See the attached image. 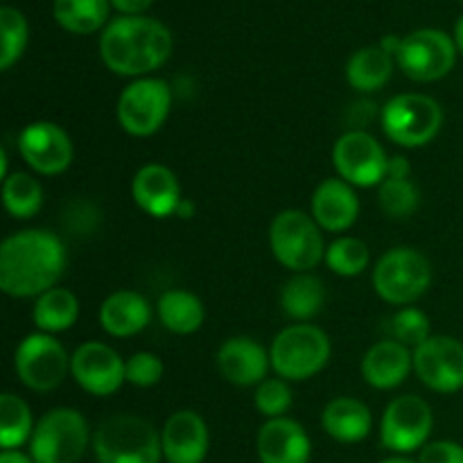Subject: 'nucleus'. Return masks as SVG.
I'll list each match as a JSON object with an SVG mask.
<instances>
[{"instance_id":"obj_6","label":"nucleus","mask_w":463,"mask_h":463,"mask_svg":"<svg viewBox=\"0 0 463 463\" xmlns=\"http://www.w3.org/2000/svg\"><path fill=\"white\" fill-rule=\"evenodd\" d=\"M432 285V265L411 247L389 249L373 269V288L383 301L392 306H410L419 301Z\"/></svg>"},{"instance_id":"obj_10","label":"nucleus","mask_w":463,"mask_h":463,"mask_svg":"<svg viewBox=\"0 0 463 463\" xmlns=\"http://www.w3.org/2000/svg\"><path fill=\"white\" fill-rule=\"evenodd\" d=\"M14 369L27 389L48 393L63 383L71 371V357L52 335L32 333L18 344Z\"/></svg>"},{"instance_id":"obj_8","label":"nucleus","mask_w":463,"mask_h":463,"mask_svg":"<svg viewBox=\"0 0 463 463\" xmlns=\"http://www.w3.org/2000/svg\"><path fill=\"white\" fill-rule=\"evenodd\" d=\"M443 109L423 93H402L383 109V129L401 147H423L441 131Z\"/></svg>"},{"instance_id":"obj_46","label":"nucleus","mask_w":463,"mask_h":463,"mask_svg":"<svg viewBox=\"0 0 463 463\" xmlns=\"http://www.w3.org/2000/svg\"><path fill=\"white\" fill-rule=\"evenodd\" d=\"M461 3H463V0H461Z\"/></svg>"},{"instance_id":"obj_32","label":"nucleus","mask_w":463,"mask_h":463,"mask_svg":"<svg viewBox=\"0 0 463 463\" xmlns=\"http://www.w3.org/2000/svg\"><path fill=\"white\" fill-rule=\"evenodd\" d=\"M0 32H3V48H0V71H9L23 57L27 45V21L16 7H0Z\"/></svg>"},{"instance_id":"obj_26","label":"nucleus","mask_w":463,"mask_h":463,"mask_svg":"<svg viewBox=\"0 0 463 463\" xmlns=\"http://www.w3.org/2000/svg\"><path fill=\"white\" fill-rule=\"evenodd\" d=\"M393 72V57L383 50L380 45H369L362 48L348 59L346 63V80L360 93H373L383 89Z\"/></svg>"},{"instance_id":"obj_40","label":"nucleus","mask_w":463,"mask_h":463,"mask_svg":"<svg viewBox=\"0 0 463 463\" xmlns=\"http://www.w3.org/2000/svg\"><path fill=\"white\" fill-rule=\"evenodd\" d=\"M411 165L405 156L389 158L387 165V179H410Z\"/></svg>"},{"instance_id":"obj_16","label":"nucleus","mask_w":463,"mask_h":463,"mask_svg":"<svg viewBox=\"0 0 463 463\" xmlns=\"http://www.w3.org/2000/svg\"><path fill=\"white\" fill-rule=\"evenodd\" d=\"M72 378L90 396H111L127 383V362L102 342H86L71 357Z\"/></svg>"},{"instance_id":"obj_33","label":"nucleus","mask_w":463,"mask_h":463,"mask_svg":"<svg viewBox=\"0 0 463 463\" xmlns=\"http://www.w3.org/2000/svg\"><path fill=\"white\" fill-rule=\"evenodd\" d=\"M326 265L333 274L351 279L369 265V247L357 238H339L326 249Z\"/></svg>"},{"instance_id":"obj_38","label":"nucleus","mask_w":463,"mask_h":463,"mask_svg":"<svg viewBox=\"0 0 463 463\" xmlns=\"http://www.w3.org/2000/svg\"><path fill=\"white\" fill-rule=\"evenodd\" d=\"M419 463H463V446L455 441H434L420 450Z\"/></svg>"},{"instance_id":"obj_12","label":"nucleus","mask_w":463,"mask_h":463,"mask_svg":"<svg viewBox=\"0 0 463 463\" xmlns=\"http://www.w3.org/2000/svg\"><path fill=\"white\" fill-rule=\"evenodd\" d=\"M434 428V414L419 396H398L384 410L380 423V441L396 455H410L428 446Z\"/></svg>"},{"instance_id":"obj_42","label":"nucleus","mask_w":463,"mask_h":463,"mask_svg":"<svg viewBox=\"0 0 463 463\" xmlns=\"http://www.w3.org/2000/svg\"><path fill=\"white\" fill-rule=\"evenodd\" d=\"M401 43H402V39H398V36H393V34H387L383 41H380V48L387 50L392 57H396L398 50H401Z\"/></svg>"},{"instance_id":"obj_35","label":"nucleus","mask_w":463,"mask_h":463,"mask_svg":"<svg viewBox=\"0 0 463 463\" xmlns=\"http://www.w3.org/2000/svg\"><path fill=\"white\" fill-rule=\"evenodd\" d=\"M258 411L267 419H283L288 410L292 407V389H289L288 380L283 378H267L265 383L258 384L256 389Z\"/></svg>"},{"instance_id":"obj_45","label":"nucleus","mask_w":463,"mask_h":463,"mask_svg":"<svg viewBox=\"0 0 463 463\" xmlns=\"http://www.w3.org/2000/svg\"><path fill=\"white\" fill-rule=\"evenodd\" d=\"M380 463H416V461L405 459V457H392V459H384V461H380Z\"/></svg>"},{"instance_id":"obj_20","label":"nucleus","mask_w":463,"mask_h":463,"mask_svg":"<svg viewBox=\"0 0 463 463\" xmlns=\"http://www.w3.org/2000/svg\"><path fill=\"white\" fill-rule=\"evenodd\" d=\"M312 443L306 430L292 419H269L258 432L262 463H310Z\"/></svg>"},{"instance_id":"obj_4","label":"nucleus","mask_w":463,"mask_h":463,"mask_svg":"<svg viewBox=\"0 0 463 463\" xmlns=\"http://www.w3.org/2000/svg\"><path fill=\"white\" fill-rule=\"evenodd\" d=\"M271 369L288 383H303L326 369L330 360V339L312 324L288 326L271 342Z\"/></svg>"},{"instance_id":"obj_23","label":"nucleus","mask_w":463,"mask_h":463,"mask_svg":"<svg viewBox=\"0 0 463 463\" xmlns=\"http://www.w3.org/2000/svg\"><path fill=\"white\" fill-rule=\"evenodd\" d=\"M152 321L147 298L131 289H120L104 298L99 307V324L111 337H134L143 333Z\"/></svg>"},{"instance_id":"obj_44","label":"nucleus","mask_w":463,"mask_h":463,"mask_svg":"<svg viewBox=\"0 0 463 463\" xmlns=\"http://www.w3.org/2000/svg\"><path fill=\"white\" fill-rule=\"evenodd\" d=\"M193 203H190V202H185V199H184V202H181V206H179V211H176V215H179V217H190V215H193Z\"/></svg>"},{"instance_id":"obj_30","label":"nucleus","mask_w":463,"mask_h":463,"mask_svg":"<svg viewBox=\"0 0 463 463\" xmlns=\"http://www.w3.org/2000/svg\"><path fill=\"white\" fill-rule=\"evenodd\" d=\"M34 434L32 411L23 398L14 393L0 396V448L3 450H18Z\"/></svg>"},{"instance_id":"obj_14","label":"nucleus","mask_w":463,"mask_h":463,"mask_svg":"<svg viewBox=\"0 0 463 463\" xmlns=\"http://www.w3.org/2000/svg\"><path fill=\"white\" fill-rule=\"evenodd\" d=\"M414 369L420 383L437 393L463 389V344L455 337L434 335L414 348Z\"/></svg>"},{"instance_id":"obj_34","label":"nucleus","mask_w":463,"mask_h":463,"mask_svg":"<svg viewBox=\"0 0 463 463\" xmlns=\"http://www.w3.org/2000/svg\"><path fill=\"white\" fill-rule=\"evenodd\" d=\"M380 208L389 217H410L419 208L420 193L410 179H384L378 193Z\"/></svg>"},{"instance_id":"obj_27","label":"nucleus","mask_w":463,"mask_h":463,"mask_svg":"<svg viewBox=\"0 0 463 463\" xmlns=\"http://www.w3.org/2000/svg\"><path fill=\"white\" fill-rule=\"evenodd\" d=\"M326 303V285L310 271L294 274L280 292V306L289 319L307 321L321 312Z\"/></svg>"},{"instance_id":"obj_9","label":"nucleus","mask_w":463,"mask_h":463,"mask_svg":"<svg viewBox=\"0 0 463 463\" xmlns=\"http://www.w3.org/2000/svg\"><path fill=\"white\" fill-rule=\"evenodd\" d=\"M172 109V90L165 80L143 77L127 86L118 99V122L131 136H152L165 125Z\"/></svg>"},{"instance_id":"obj_43","label":"nucleus","mask_w":463,"mask_h":463,"mask_svg":"<svg viewBox=\"0 0 463 463\" xmlns=\"http://www.w3.org/2000/svg\"><path fill=\"white\" fill-rule=\"evenodd\" d=\"M455 43H457V50L463 54V14L459 16V21H457L455 25Z\"/></svg>"},{"instance_id":"obj_22","label":"nucleus","mask_w":463,"mask_h":463,"mask_svg":"<svg viewBox=\"0 0 463 463\" xmlns=\"http://www.w3.org/2000/svg\"><path fill=\"white\" fill-rule=\"evenodd\" d=\"M414 366V353L396 339L373 344L362 360V375L375 389H396L410 375Z\"/></svg>"},{"instance_id":"obj_24","label":"nucleus","mask_w":463,"mask_h":463,"mask_svg":"<svg viewBox=\"0 0 463 463\" xmlns=\"http://www.w3.org/2000/svg\"><path fill=\"white\" fill-rule=\"evenodd\" d=\"M321 425H324L326 434L333 437L335 441L360 443L371 434L373 416H371L369 407L357 398L339 396L324 407Z\"/></svg>"},{"instance_id":"obj_39","label":"nucleus","mask_w":463,"mask_h":463,"mask_svg":"<svg viewBox=\"0 0 463 463\" xmlns=\"http://www.w3.org/2000/svg\"><path fill=\"white\" fill-rule=\"evenodd\" d=\"M152 3L154 0H111V7H116L122 16H140Z\"/></svg>"},{"instance_id":"obj_21","label":"nucleus","mask_w":463,"mask_h":463,"mask_svg":"<svg viewBox=\"0 0 463 463\" xmlns=\"http://www.w3.org/2000/svg\"><path fill=\"white\" fill-rule=\"evenodd\" d=\"M360 215V199L344 179H326L312 194V217L330 233L348 231Z\"/></svg>"},{"instance_id":"obj_29","label":"nucleus","mask_w":463,"mask_h":463,"mask_svg":"<svg viewBox=\"0 0 463 463\" xmlns=\"http://www.w3.org/2000/svg\"><path fill=\"white\" fill-rule=\"evenodd\" d=\"M111 0H54V21L72 34H93L109 25Z\"/></svg>"},{"instance_id":"obj_28","label":"nucleus","mask_w":463,"mask_h":463,"mask_svg":"<svg viewBox=\"0 0 463 463\" xmlns=\"http://www.w3.org/2000/svg\"><path fill=\"white\" fill-rule=\"evenodd\" d=\"M158 317L175 335H193L203 324V303L185 289H167L158 298Z\"/></svg>"},{"instance_id":"obj_13","label":"nucleus","mask_w":463,"mask_h":463,"mask_svg":"<svg viewBox=\"0 0 463 463\" xmlns=\"http://www.w3.org/2000/svg\"><path fill=\"white\" fill-rule=\"evenodd\" d=\"M333 163L339 179L357 188H373L387 179L389 158L383 145L362 129L339 136L333 149Z\"/></svg>"},{"instance_id":"obj_3","label":"nucleus","mask_w":463,"mask_h":463,"mask_svg":"<svg viewBox=\"0 0 463 463\" xmlns=\"http://www.w3.org/2000/svg\"><path fill=\"white\" fill-rule=\"evenodd\" d=\"M93 450L98 463H158L163 441L149 420L136 414H116L95 430Z\"/></svg>"},{"instance_id":"obj_19","label":"nucleus","mask_w":463,"mask_h":463,"mask_svg":"<svg viewBox=\"0 0 463 463\" xmlns=\"http://www.w3.org/2000/svg\"><path fill=\"white\" fill-rule=\"evenodd\" d=\"M161 441L167 463H203L211 439L206 420L197 411L181 410L165 420Z\"/></svg>"},{"instance_id":"obj_17","label":"nucleus","mask_w":463,"mask_h":463,"mask_svg":"<svg viewBox=\"0 0 463 463\" xmlns=\"http://www.w3.org/2000/svg\"><path fill=\"white\" fill-rule=\"evenodd\" d=\"M131 194L140 211L158 217V220L176 215L181 202H184L179 179L170 167L161 165V163H149L136 172L134 181H131Z\"/></svg>"},{"instance_id":"obj_41","label":"nucleus","mask_w":463,"mask_h":463,"mask_svg":"<svg viewBox=\"0 0 463 463\" xmlns=\"http://www.w3.org/2000/svg\"><path fill=\"white\" fill-rule=\"evenodd\" d=\"M0 463H34L32 455H23L21 450H3Z\"/></svg>"},{"instance_id":"obj_31","label":"nucleus","mask_w":463,"mask_h":463,"mask_svg":"<svg viewBox=\"0 0 463 463\" xmlns=\"http://www.w3.org/2000/svg\"><path fill=\"white\" fill-rule=\"evenodd\" d=\"M3 203L16 220H30L43 206V188L34 176L14 172L3 181Z\"/></svg>"},{"instance_id":"obj_37","label":"nucleus","mask_w":463,"mask_h":463,"mask_svg":"<svg viewBox=\"0 0 463 463\" xmlns=\"http://www.w3.org/2000/svg\"><path fill=\"white\" fill-rule=\"evenodd\" d=\"M163 360L154 353H136L127 360V383L134 387H154L163 378Z\"/></svg>"},{"instance_id":"obj_18","label":"nucleus","mask_w":463,"mask_h":463,"mask_svg":"<svg viewBox=\"0 0 463 463\" xmlns=\"http://www.w3.org/2000/svg\"><path fill=\"white\" fill-rule=\"evenodd\" d=\"M222 378L238 387H253L267 380L271 357L256 339L231 337L220 346L215 355Z\"/></svg>"},{"instance_id":"obj_11","label":"nucleus","mask_w":463,"mask_h":463,"mask_svg":"<svg viewBox=\"0 0 463 463\" xmlns=\"http://www.w3.org/2000/svg\"><path fill=\"white\" fill-rule=\"evenodd\" d=\"M396 59L410 80L437 81L455 68L457 43L443 30L423 27L402 39Z\"/></svg>"},{"instance_id":"obj_7","label":"nucleus","mask_w":463,"mask_h":463,"mask_svg":"<svg viewBox=\"0 0 463 463\" xmlns=\"http://www.w3.org/2000/svg\"><path fill=\"white\" fill-rule=\"evenodd\" d=\"M89 423L71 407H57L41 416L30 439L34 463H77L89 448Z\"/></svg>"},{"instance_id":"obj_25","label":"nucleus","mask_w":463,"mask_h":463,"mask_svg":"<svg viewBox=\"0 0 463 463\" xmlns=\"http://www.w3.org/2000/svg\"><path fill=\"white\" fill-rule=\"evenodd\" d=\"M80 317V301L66 288H52L41 294L32 307V321L45 335H57L72 328Z\"/></svg>"},{"instance_id":"obj_15","label":"nucleus","mask_w":463,"mask_h":463,"mask_svg":"<svg viewBox=\"0 0 463 463\" xmlns=\"http://www.w3.org/2000/svg\"><path fill=\"white\" fill-rule=\"evenodd\" d=\"M18 152L36 175L54 176L71 167L75 147L66 131L48 120L27 125L18 136Z\"/></svg>"},{"instance_id":"obj_1","label":"nucleus","mask_w":463,"mask_h":463,"mask_svg":"<svg viewBox=\"0 0 463 463\" xmlns=\"http://www.w3.org/2000/svg\"><path fill=\"white\" fill-rule=\"evenodd\" d=\"M66 269V247L50 231L27 229L0 247V289L14 298H39L57 288Z\"/></svg>"},{"instance_id":"obj_5","label":"nucleus","mask_w":463,"mask_h":463,"mask_svg":"<svg viewBox=\"0 0 463 463\" xmlns=\"http://www.w3.org/2000/svg\"><path fill=\"white\" fill-rule=\"evenodd\" d=\"M269 244L276 260L288 269L303 274L319 265L326 258L324 235L315 217L289 208L279 213L269 226Z\"/></svg>"},{"instance_id":"obj_2","label":"nucleus","mask_w":463,"mask_h":463,"mask_svg":"<svg viewBox=\"0 0 463 463\" xmlns=\"http://www.w3.org/2000/svg\"><path fill=\"white\" fill-rule=\"evenodd\" d=\"M170 52V30L149 16H118L99 36V57L116 75H147L161 68Z\"/></svg>"},{"instance_id":"obj_36","label":"nucleus","mask_w":463,"mask_h":463,"mask_svg":"<svg viewBox=\"0 0 463 463\" xmlns=\"http://www.w3.org/2000/svg\"><path fill=\"white\" fill-rule=\"evenodd\" d=\"M392 333L393 339L405 344L407 348L420 346L425 339L432 337L430 335V319L419 307H402L392 319Z\"/></svg>"}]
</instances>
